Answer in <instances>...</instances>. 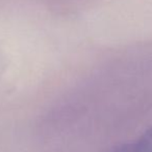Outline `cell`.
<instances>
[{
	"mask_svg": "<svg viewBox=\"0 0 152 152\" xmlns=\"http://www.w3.org/2000/svg\"><path fill=\"white\" fill-rule=\"evenodd\" d=\"M114 152H152V127L147 129L136 141L123 145Z\"/></svg>",
	"mask_w": 152,
	"mask_h": 152,
	"instance_id": "obj_1",
	"label": "cell"
}]
</instances>
